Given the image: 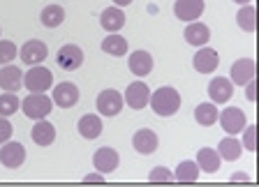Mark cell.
<instances>
[{
  "label": "cell",
  "instance_id": "cell-38",
  "mask_svg": "<svg viewBox=\"0 0 259 187\" xmlns=\"http://www.w3.org/2000/svg\"><path fill=\"white\" fill-rule=\"evenodd\" d=\"M113 3H116V7H120V10H123V7H130V5H132L135 0H113Z\"/></svg>",
  "mask_w": 259,
  "mask_h": 187
},
{
  "label": "cell",
  "instance_id": "cell-4",
  "mask_svg": "<svg viewBox=\"0 0 259 187\" xmlns=\"http://www.w3.org/2000/svg\"><path fill=\"white\" fill-rule=\"evenodd\" d=\"M118 164H120V155H118V150L111 148V146L97 148L95 155H93V166H95L100 173H104V176H109V173L116 171Z\"/></svg>",
  "mask_w": 259,
  "mask_h": 187
},
{
  "label": "cell",
  "instance_id": "cell-5",
  "mask_svg": "<svg viewBox=\"0 0 259 187\" xmlns=\"http://www.w3.org/2000/svg\"><path fill=\"white\" fill-rule=\"evenodd\" d=\"M123 104H125L123 95H120L118 90H113V88H107V90H102L97 95V111L107 118L118 116V113L123 111Z\"/></svg>",
  "mask_w": 259,
  "mask_h": 187
},
{
  "label": "cell",
  "instance_id": "cell-20",
  "mask_svg": "<svg viewBox=\"0 0 259 187\" xmlns=\"http://www.w3.org/2000/svg\"><path fill=\"white\" fill-rule=\"evenodd\" d=\"M30 139L37 146L47 148V146H51L56 141V127L51 123H47L44 118L42 120H35V127L30 129Z\"/></svg>",
  "mask_w": 259,
  "mask_h": 187
},
{
  "label": "cell",
  "instance_id": "cell-1",
  "mask_svg": "<svg viewBox=\"0 0 259 187\" xmlns=\"http://www.w3.org/2000/svg\"><path fill=\"white\" fill-rule=\"evenodd\" d=\"M148 104H151L153 111H155L160 118H169L181 109V92L171 86H162L151 95Z\"/></svg>",
  "mask_w": 259,
  "mask_h": 187
},
{
  "label": "cell",
  "instance_id": "cell-39",
  "mask_svg": "<svg viewBox=\"0 0 259 187\" xmlns=\"http://www.w3.org/2000/svg\"><path fill=\"white\" fill-rule=\"evenodd\" d=\"M234 3H236V5H248L250 0H234Z\"/></svg>",
  "mask_w": 259,
  "mask_h": 187
},
{
  "label": "cell",
  "instance_id": "cell-10",
  "mask_svg": "<svg viewBox=\"0 0 259 187\" xmlns=\"http://www.w3.org/2000/svg\"><path fill=\"white\" fill-rule=\"evenodd\" d=\"M148 100H151V88L144 81H132L123 97V102H127L130 109H146Z\"/></svg>",
  "mask_w": 259,
  "mask_h": 187
},
{
  "label": "cell",
  "instance_id": "cell-25",
  "mask_svg": "<svg viewBox=\"0 0 259 187\" xmlns=\"http://www.w3.org/2000/svg\"><path fill=\"white\" fill-rule=\"evenodd\" d=\"M218 107L213 102H201L199 107L194 109V120L201 125V127H210V125L218 123Z\"/></svg>",
  "mask_w": 259,
  "mask_h": 187
},
{
  "label": "cell",
  "instance_id": "cell-31",
  "mask_svg": "<svg viewBox=\"0 0 259 187\" xmlns=\"http://www.w3.org/2000/svg\"><path fill=\"white\" fill-rule=\"evenodd\" d=\"M243 150L257 153V125H245L243 127V141H241Z\"/></svg>",
  "mask_w": 259,
  "mask_h": 187
},
{
  "label": "cell",
  "instance_id": "cell-16",
  "mask_svg": "<svg viewBox=\"0 0 259 187\" xmlns=\"http://www.w3.org/2000/svg\"><path fill=\"white\" fill-rule=\"evenodd\" d=\"M208 95L213 100V104H225V102L232 100L234 95V83L227 76H215V79H210L208 83Z\"/></svg>",
  "mask_w": 259,
  "mask_h": 187
},
{
  "label": "cell",
  "instance_id": "cell-11",
  "mask_svg": "<svg viewBox=\"0 0 259 187\" xmlns=\"http://www.w3.org/2000/svg\"><path fill=\"white\" fill-rule=\"evenodd\" d=\"M232 83H236V86H245L248 81H252L254 76H257V63H254L252 58H238L236 63L232 65Z\"/></svg>",
  "mask_w": 259,
  "mask_h": 187
},
{
  "label": "cell",
  "instance_id": "cell-8",
  "mask_svg": "<svg viewBox=\"0 0 259 187\" xmlns=\"http://www.w3.org/2000/svg\"><path fill=\"white\" fill-rule=\"evenodd\" d=\"M192 65L199 74H213V72L218 70V65H220V56H218L215 49L199 46V51H197L192 58Z\"/></svg>",
  "mask_w": 259,
  "mask_h": 187
},
{
  "label": "cell",
  "instance_id": "cell-29",
  "mask_svg": "<svg viewBox=\"0 0 259 187\" xmlns=\"http://www.w3.org/2000/svg\"><path fill=\"white\" fill-rule=\"evenodd\" d=\"M197 178H199V166H197V162H192V160L181 162L176 173H174V180H178V182H194Z\"/></svg>",
  "mask_w": 259,
  "mask_h": 187
},
{
  "label": "cell",
  "instance_id": "cell-32",
  "mask_svg": "<svg viewBox=\"0 0 259 187\" xmlns=\"http://www.w3.org/2000/svg\"><path fill=\"white\" fill-rule=\"evenodd\" d=\"M16 58V44L10 39H0V65H10Z\"/></svg>",
  "mask_w": 259,
  "mask_h": 187
},
{
  "label": "cell",
  "instance_id": "cell-9",
  "mask_svg": "<svg viewBox=\"0 0 259 187\" xmlns=\"http://www.w3.org/2000/svg\"><path fill=\"white\" fill-rule=\"evenodd\" d=\"M19 56H21V60L26 65H42L44 60L49 58V46L42 42V39H30V42H26L21 46V51H19Z\"/></svg>",
  "mask_w": 259,
  "mask_h": 187
},
{
  "label": "cell",
  "instance_id": "cell-13",
  "mask_svg": "<svg viewBox=\"0 0 259 187\" xmlns=\"http://www.w3.org/2000/svg\"><path fill=\"white\" fill-rule=\"evenodd\" d=\"M132 146L139 155H153L160 146V139H157V134L153 129L144 127V129H137L135 136H132Z\"/></svg>",
  "mask_w": 259,
  "mask_h": 187
},
{
  "label": "cell",
  "instance_id": "cell-28",
  "mask_svg": "<svg viewBox=\"0 0 259 187\" xmlns=\"http://www.w3.org/2000/svg\"><path fill=\"white\" fill-rule=\"evenodd\" d=\"M236 23L241 30L245 32H254L257 30V10L252 5H243L236 14Z\"/></svg>",
  "mask_w": 259,
  "mask_h": 187
},
{
  "label": "cell",
  "instance_id": "cell-36",
  "mask_svg": "<svg viewBox=\"0 0 259 187\" xmlns=\"http://www.w3.org/2000/svg\"><path fill=\"white\" fill-rule=\"evenodd\" d=\"M104 173H100V171H95V173H88V176H83V180L86 182H104Z\"/></svg>",
  "mask_w": 259,
  "mask_h": 187
},
{
  "label": "cell",
  "instance_id": "cell-34",
  "mask_svg": "<svg viewBox=\"0 0 259 187\" xmlns=\"http://www.w3.org/2000/svg\"><path fill=\"white\" fill-rule=\"evenodd\" d=\"M12 132H14L12 123L7 120L5 116H0V146L5 144V141H10V139H12Z\"/></svg>",
  "mask_w": 259,
  "mask_h": 187
},
{
  "label": "cell",
  "instance_id": "cell-26",
  "mask_svg": "<svg viewBox=\"0 0 259 187\" xmlns=\"http://www.w3.org/2000/svg\"><path fill=\"white\" fill-rule=\"evenodd\" d=\"M218 155H220V160H227V162H236L238 157L243 155V146L238 139H234L232 134L227 136V139L220 141V146H218Z\"/></svg>",
  "mask_w": 259,
  "mask_h": 187
},
{
  "label": "cell",
  "instance_id": "cell-22",
  "mask_svg": "<svg viewBox=\"0 0 259 187\" xmlns=\"http://www.w3.org/2000/svg\"><path fill=\"white\" fill-rule=\"evenodd\" d=\"M100 23L107 32H118L125 26V12L120 7H107V10L100 14Z\"/></svg>",
  "mask_w": 259,
  "mask_h": 187
},
{
  "label": "cell",
  "instance_id": "cell-17",
  "mask_svg": "<svg viewBox=\"0 0 259 187\" xmlns=\"http://www.w3.org/2000/svg\"><path fill=\"white\" fill-rule=\"evenodd\" d=\"M23 86V72L16 65H3L0 70V88L5 92H19Z\"/></svg>",
  "mask_w": 259,
  "mask_h": 187
},
{
  "label": "cell",
  "instance_id": "cell-3",
  "mask_svg": "<svg viewBox=\"0 0 259 187\" xmlns=\"http://www.w3.org/2000/svg\"><path fill=\"white\" fill-rule=\"evenodd\" d=\"M23 86L30 92H47L54 86V74L42 65H32L30 70L23 74Z\"/></svg>",
  "mask_w": 259,
  "mask_h": 187
},
{
  "label": "cell",
  "instance_id": "cell-6",
  "mask_svg": "<svg viewBox=\"0 0 259 187\" xmlns=\"http://www.w3.org/2000/svg\"><path fill=\"white\" fill-rule=\"evenodd\" d=\"M56 63H58L60 70L74 72L83 65V51L76 44H65V46H60L58 54H56Z\"/></svg>",
  "mask_w": 259,
  "mask_h": 187
},
{
  "label": "cell",
  "instance_id": "cell-14",
  "mask_svg": "<svg viewBox=\"0 0 259 187\" xmlns=\"http://www.w3.org/2000/svg\"><path fill=\"white\" fill-rule=\"evenodd\" d=\"M206 10V3L204 0H176V5H174V14L176 19L181 21H194V19H199Z\"/></svg>",
  "mask_w": 259,
  "mask_h": 187
},
{
  "label": "cell",
  "instance_id": "cell-27",
  "mask_svg": "<svg viewBox=\"0 0 259 187\" xmlns=\"http://www.w3.org/2000/svg\"><path fill=\"white\" fill-rule=\"evenodd\" d=\"M39 21L44 28H58L65 21V10L60 5H47L39 14Z\"/></svg>",
  "mask_w": 259,
  "mask_h": 187
},
{
  "label": "cell",
  "instance_id": "cell-19",
  "mask_svg": "<svg viewBox=\"0 0 259 187\" xmlns=\"http://www.w3.org/2000/svg\"><path fill=\"white\" fill-rule=\"evenodd\" d=\"M210 39V28L206 23L190 21V26L185 28V42L190 46H206Z\"/></svg>",
  "mask_w": 259,
  "mask_h": 187
},
{
  "label": "cell",
  "instance_id": "cell-24",
  "mask_svg": "<svg viewBox=\"0 0 259 187\" xmlns=\"http://www.w3.org/2000/svg\"><path fill=\"white\" fill-rule=\"evenodd\" d=\"M102 51L113 58H120V56L127 54V39L120 37L118 32H109L107 37L102 39Z\"/></svg>",
  "mask_w": 259,
  "mask_h": 187
},
{
  "label": "cell",
  "instance_id": "cell-7",
  "mask_svg": "<svg viewBox=\"0 0 259 187\" xmlns=\"http://www.w3.org/2000/svg\"><path fill=\"white\" fill-rule=\"evenodd\" d=\"M0 162L7 169H19L26 162V148L19 141H5L0 148Z\"/></svg>",
  "mask_w": 259,
  "mask_h": 187
},
{
  "label": "cell",
  "instance_id": "cell-21",
  "mask_svg": "<svg viewBox=\"0 0 259 187\" xmlns=\"http://www.w3.org/2000/svg\"><path fill=\"white\" fill-rule=\"evenodd\" d=\"M130 72L137 76H146L153 72V56L148 54V51H144V49H139V51H135V54L130 56Z\"/></svg>",
  "mask_w": 259,
  "mask_h": 187
},
{
  "label": "cell",
  "instance_id": "cell-2",
  "mask_svg": "<svg viewBox=\"0 0 259 187\" xmlns=\"http://www.w3.org/2000/svg\"><path fill=\"white\" fill-rule=\"evenodd\" d=\"M51 109H54V102H51L49 95H44V92H30V95L21 102V111L26 113L30 120H42V118H47L49 113H51Z\"/></svg>",
  "mask_w": 259,
  "mask_h": 187
},
{
  "label": "cell",
  "instance_id": "cell-15",
  "mask_svg": "<svg viewBox=\"0 0 259 187\" xmlns=\"http://www.w3.org/2000/svg\"><path fill=\"white\" fill-rule=\"evenodd\" d=\"M79 102V88L72 81H63L54 88V104H58L60 109H72Z\"/></svg>",
  "mask_w": 259,
  "mask_h": 187
},
{
  "label": "cell",
  "instance_id": "cell-18",
  "mask_svg": "<svg viewBox=\"0 0 259 187\" xmlns=\"http://www.w3.org/2000/svg\"><path fill=\"white\" fill-rule=\"evenodd\" d=\"M76 129H79V134L83 139H88V141L97 139V136L102 134V118L95 116V113H86V116L79 118Z\"/></svg>",
  "mask_w": 259,
  "mask_h": 187
},
{
  "label": "cell",
  "instance_id": "cell-33",
  "mask_svg": "<svg viewBox=\"0 0 259 187\" xmlns=\"http://www.w3.org/2000/svg\"><path fill=\"white\" fill-rule=\"evenodd\" d=\"M148 180L151 182H169V180H174V173L169 171V169H164V166H155V169L148 173Z\"/></svg>",
  "mask_w": 259,
  "mask_h": 187
},
{
  "label": "cell",
  "instance_id": "cell-30",
  "mask_svg": "<svg viewBox=\"0 0 259 187\" xmlns=\"http://www.w3.org/2000/svg\"><path fill=\"white\" fill-rule=\"evenodd\" d=\"M21 109V102L16 97V92H3L0 95V116L10 118L12 113H16Z\"/></svg>",
  "mask_w": 259,
  "mask_h": 187
},
{
  "label": "cell",
  "instance_id": "cell-37",
  "mask_svg": "<svg viewBox=\"0 0 259 187\" xmlns=\"http://www.w3.org/2000/svg\"><path fill=\"white\" fill-rule=\"evenodd\" d=\"M232 180L234 182H238V180H241V182H250V176H248V173L236 171V173H232Z\"/></svg>",
  "mask_w": 259,
  "mask_h": 187
},
{
  "label": "cell",
  "instance_id": "cell-12",
  "mask_svg": "<svg viewBox=\"0 0 259 187\" xmlns=\"http://www.w3.org/2000/svg\"><path fill=\"white\" fill-rule=\"evenodd\" d=\"M220 125H222V129H225L227 134H238V132H243V127L248 125V120H245V113L241 111L238 107H229V109H225V111L220 113Z\"/></svg>",
  "mask_w": 259,
  "mask_h": 187
},
{
  "label": "cell",
  "instance_id": "cell-23",
  "mask_svg": "<svg viewBox=\"0 0 259 187\" xmlns=\"http://www.w3.org/2000/svg\"><path fill=\"white\" fill-rule=\"evenodd\" d=\"M197 166L199 171H206V173H215L220 169V155H218L215 148H199L197 153Z\"/></svg>",
  "mask_w": 259,
  "mask_h": 187
},
{
  "label": "cell",
  "instance_id": "cell-35",
  "mask_svg": "<svg viewBox=\"0 0 259 187\" xmlns=\"http://www.w3.org/2000/svg\"><path fill=\"white\" fill-rule=\"evenodd\" d=\"M245 97H248L250 102H257V79L245 83Z\"/></svg>",
  "mask_w": 259,
  "mask_h": 187
}]
</instances>
